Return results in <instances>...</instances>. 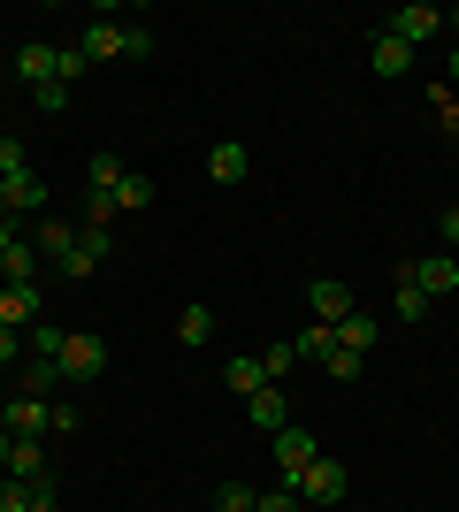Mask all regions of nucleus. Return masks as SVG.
<instances>
[{
  "label": "nucleus",
  "mask_w": 459,
  "mask_h": 512,
  "mask_svg": "<svg viewBox=\"0 0 459 512\" xmlns=\"http://www.w3.org/2000/svg\"><path fill=\"white\" fill-rule=\"evenodd\" d=\"M123 54H131V62H146V54H153V31H146V23H123Z\"/></svg>",
  "instance_id": "34"
},
{
  "label": "nucleus",
  "mask_w": 459,
  "mask_h": 512,
  "mask_svg": "<svg viewBox=\"0 0 459 512\" xmlns=\"http://www.w3.org/2000/svg\"><path fill=\"white\" fill-rule=\"evenodd\" d=\"M31 360V352H23V329H8V321H0V375H8V367H23Z\"/></svg>",
  "instance_id": "31"
},
{
  "label": "nucleus",
  "mask_w": 459,
  "mask_h": 512,
  "mask_svg": "<svg viewBox=\"0 0 459 512\" xmlns=\"http://www.w3.org/2000/svg\"><path fill=\"white\" fill-rule=\"evenodd\" d=\"M77 54H85V62H115V54H123V23H85V39H77Z\"/></svg>",
  "instance_id": "16"
},
{
  "label": "nucleus",
  "mask_w": 459,
  "mask_h": 512,
  "mask_svg": "<svg viewBox=\"0 0 459 512\" xmlns=\"http://www.w3.org/2000/svg\"><path fill=\"white\" fill-rule=\"evenodd\" d=\"M54 367H62L69 390H85V383H100V375H108V344L92 337V329H69V337H62V360H54Z\"/></svg>",
  "instance_id": "1"
},
{
  "label": "nucleus",
  "mask_w": 459,
  "mask_h": 512,
  "mask_svg": "<svg viewBox=\"0 0 459 512\" xmlns=\"http://www.w3.org/2000/svg\"><path fill=\"white\" fill-rule=\"evenodd\" d=\"M46 390H69V383H62V367H54V360H23L16 398H46Z\"/></svg>",
  "instance_id": "19"
},
{
  "label": "nucleus",
  "mask_w": 459,
  "mask_h": 512,
  "mask_svg": "<svg viewBox=\"0 0 459 512\" xmlns=\"http://www.w3.org/2000/svg\"><path fill=\"white\" fill-rule=\"evenodd\" d=\"M85 176H92V192H100V199H115V184H123L131 169H123L115 153H92V161H85Z\"/></svg>",
  "instance_id": "23"
},
{
  "label": "nucleus",
  "mask_w": 459,
  "mask_h": 512,
  "mask_svg": "<svg viewBox=\"0 0 459 512\" xmlns=\"http://www.w3.org/2000/svg\"><path fill=\"white\" fill-rule=\"evenodd\" d=\"M0 428H8V436H46V428H54V398H16V406L0 413Z\"/></svg>",
  "instance_id": "12"
},
{
  "label": "nucleus",
  "mask_w": 459,
  "mask_h": 512,
  "mask_svg": "<svg viewBox=\"0 0 459 512\" xmlns=\"http://www.w3.org/2000/svg\"><path fill=\"white\" fill-rule=\"evenodd\" d=\"M222 383L238 390V398H253V390H268V375H261V360H230V375Z\"/></svg>",
  "instance_id": "28"
},
{
  "label": "nucleus",
  "mask_w": 459,
  "mask_h": 512,
  "mask_svg": "<svg viewBox=\"0 0 459 512\" xmlns=\"http://www.w3.org/2000/svg\"><path fill=\"white\" fill-rule=\"evenodd\" d=\"M8 474H16V482H54V474H46V436H16V444H8Z\"/></svg>",
  "instance_id": "14"
},
{
  "label": "nucleus",
  "mask_w": 459,
  "mask_h": 512,
  "mask_svg": "<svg viewBox=\"0 0 459 512\" xmlns=\"http://www.w3.org/2000/svg\"><path fill=\"white\" fill-rule=\"evenodd\" d=\"M39 245H31V237H16V245H8V253H0V283H39Z\"/></svg>",
  "instance_id": "17"
},
{
  "label": "nucleus",
  "mask_w": 459,
  "mask_h": 512,
  "mask_svg": "<svg viewBox=\"0 0 459 512\" xmlns=\"http://www.w3.org/2000/svg\"><path fill=\"white\" fill-rule=\"evenodd\" d=\"M368 69L375 77H414V46H398L391 31H375L368 39Z\"/></svg>",
  "instance_id": "13"
},
{
  "label": "nucleus",
  "mask_w": 459,
  "mask_h": 512,
  "mask_svg": "<svg viewBox=\"0 0 459 512\" xmlns=\"http://www.w3.org/2000/svg\"><path fill=\"white\" fill-rule=\"evenodd\" d=\"M291 367H299L291 344H268V352H261V375H268V383H291Z\"/></svg>",
  "instance_id": "29"
},
{
  "label": "nucleus",
  "mask_w": 459,
  "mask_h": 512,
  "mask_svg": "<svg viewBox=\"0 0 459 512\" xmlns=\"http://www.w3.org/2000/svg\"><path fill=\"white\" fill-rule=\"evenodd\" d=\"M291 490H299V505H345V497H352V482H345V467H337V459L322 451V459H314V467H306L299 482H291Z\"/></svg>",
  "instance_id": "3"
},
{
  "label": "nucleus",
  "mask_w": 459,
  "mask_h": 512,
  "mask_svg": "<svg viewBox=\"0 0 459 512\" xmlns=\"http://www.w3.org/2000/svg\"><path fill=\"white\" fill-rule=\"evenodd\" d=\"M31 512H62V490H54V482H31Z\"/></svg>",
  "instance_id": "36"
},
{
  "label": "nucleus",
  "mask_w": 459,
  "mask_h": 512,
  "mask_svg": "<svg viewBox=\"0 0 459 512\" xmlns=\"http://www.w3.org/2000/svg\"><path fill=\"white\" fill-rule=\"evenodd\" d=\"M16 77L31 92H46V85H62V46H46V39H31V46H16Z\"/></svg>",
  "instance_id": "5"
},
{
  "label": "nucleus",
  "mask_w": 459,
  "mask_h": 512,
  "mask_svg": "<svg viewBox=\"0 0 459 512\" xmlns=\"http://www.w3.org/2000/svg\"><path fill=\"white\" fill-rule=\"evenodd\" d=\"M0 69H8V62H0Z\"/></svg>",
  "instance_id": "43"
},
{
  "label": "nucleus",
  "mask_w": 459,
  "mask_h": 512,
  "mask_svg": "<svg viewBox=\"0 0 459 512\" xmlns=\"http://www.w3.org/2000/svg\"><path fill=\"white\" fill-rule=\"evenodd\" d=\"M62 337H69V329H54V321H31V329H23V352H31V360H62Z\"/></svg>",
  "instance_id": "21"
},
{
  "label": "nucleus",
  "mask_w": 459,
  "mask_h": 512,
  "mask_svg": "<svg viewBox=\"0 0 459 512\" xmlns=\"http://www.w3.org/2000/svg\"><path fill=\"white\" fill-rule=\"evenodd\" d=\"M406 276H414L429 299H452V291H459V253H429V260H414Z\"/></svg>",
  "instance_id": "8"
},
{
  "label": "nucleus",
  "mask_w": 459,
  "mask_h": 512,
  "mask_svg": "<svg viewBox=\"0 0 459 512\" xmlns=\"http://www.w3.org/2000/svg\"><path fill=\"white\" fill-rule=\"evenodd\" d=\"M253 512H299V490H261V505Z\"/></svg>",
  "instance_id": "35"
},
{
  "label": "nucleus",
  "mask_w": 459,
  "mask_h": 512,
  "mask_svg": "<svg viewBox=\"0 0 459 512\" xmlns=\"http://www.w3.org/2000/svg\"><path fill=\"white\" fill-rule=\"evenodd\" d=\"M16 237H23V230H16V222H8V214H0V253H8V245H16Z\"/></svg>",
  "instance_id": "38"
},
{
  "label": "nucleus",
  "mask_w": 459,
  "mask_h": 512,
  "mask_svg": "<svg viewBox=\"0 0 459 512\" xmlns=\"http://www.w3.org/2000/svg\"><path fill=\"white\" fill-rule=\"evenodd\" d=\"M444 31H459V8H452V16H444Z\"/></svg>",
  "instance_id": "41"
},
{
  "label": "nucleus",
  "mask_w": 459,
  "mask_h": 512,
  "mask_svg": "<svg viewBox=\"0 0 459 512\" xmlns=\"http://www.w3.org/2000/svg\"><path fill=\"white\" fill-rule=\"evenodd\" d=\"M108 207H115V214H123V207H153V176H138V169H131L123 184H115V199H108Z\"/></svg>",
  "instance_id": "26"
},
{
  "label": "nucleus",
  "mask_w": 459,
  "mask_h": 512,
  "mask_svg": "<svg viewBox=\"0 0 459 512\" xmlns=\"http://www.w3.org/2000/svg\"><path fill=\"white\" fill-rule=\"evenodd\" d=\"M207 337H215V306L192 299L184 314H176V344H207Z\"/></svg>",
  "instance_id": "20"
},
{
  "label": "nucleus",
  "mask_w": 459,
  "mask_h": 512,
  "mask_svg": "<svg viewBox=\"0 0 459 512\" xmlns=\"http://www.w3.org/2000/svg\"><path fill=\"white\" fill-rule=\"evenodd\" d=\"M322 367H329V383H360V375H368V352H345V344H337Z\"/></svg>",
  "instance_id": "27"
},
{
  "label": "nucleus",
  "mask_w": 459,
  "mask_h": 512,
  "mask_svg": "<svg viewBox=\"0 0 459 512\" xmlns=\"http://www.w3.org/2000/svg\"><path fill=\"white\" fill-rule=\"evenodd\" d=\"M375 337H383V329H375L368 314H345V321H337V344H345V352H375Z\"/></svg>",
  "instance_id": "24"
},
{
  "label": "nucleus",
  "mask_w": 459,
  "mask_h": 512,
  "mask_svg": "<svg viewBox=\"0 0 459 512\" xmlns=\"http://www.w3.org/2000/svg\"><path fill=\"white\" fill-rule=\"evenodd\" d=\"M291 352H299V360H329V352H337V329H329V321H314V329H299V337H291Z\"/></svg>",
  "instance_id": "22"
},
{
  "label": "nucleus",
  "mask_w": 459,
  "mask_h": 512,
  "mask_svg": "<svg viewBox=\"0 0 459 512\" xmlns=\"http://www.w3.org/2000/svg\"><path fill=\"white\" fill-rule=\"evenodd\" d=\"M0 512H31V482H16V474H0Z\"/></svg>",
  "instance_id": "33"
},
{
  "label": "nucleus",
  "mask_w": 459,
  "mask_h": 512,
  "mask_svg": "<svg viewBox=\"0 0 459 512\" xmlns=\"http://www.w3.org/2000/svg\"><path fill=\"white\" fill-rule=\"evenodd\" d=\"M306 314L337 329V321H345V314H360V306H352V291H345L337 276H314V283H306Z\"/></svg>",
  "instance_id": "6"
},
{
  "label": "nucleus",
  "mask_w": 459,
  "mask_h": 512,
  "mask_svg": "<svg viewBox=\"0 0 459 512\" xmlns=\"http://www.w3.org/2000/svg\"><path fill=\"white\" fill-rule=\"evenodd\" d=\"M0 207H8V176H0Z\"/></svg>",
  "instance_id": "42"
},
{
  "label": "nucleus",
  "mask_w": 459,
  "mask_h": 512,
  "mask_svg": "<svg viewBox=\"0 0 459 512\" xmlns=\"http://www.w3.org/2000/svg\"><path fill=\"white\" fill-rule=\"evenodd\" d=\"M8 444H16V436H8V428H0V474H8Z\"/></svg>",
  "instance_id": "39"
},
{
  "label": "nucleus",
  "mask_w": 459,
  "mask_h": 512,
  "mask_svg": "<svg viewBox=\"0 0 459 512\" xmlns=\"http://www.w3.org/2000/svg\"><path fill=\"white\" fill-rule=\"evenodd\" d=\"M31 245H39V260H46V268H62V260L77 253V230H69L62 214H39V230H31Z\"/></svg>",
  "instance_id": "9"
},
{
  "label": "nucleus",
  "mask_w": 459,
  "mask_h": 512,
  "mask_svg": "<svg viewBox=\"0 0 459 512\" xmlns=\"http://www.w3.org/2000/svg\"><path fill=\"white\" fill-rule=\"evenodd\" d=\"M383 31H391L398 46H414V54H421V46L444 31V8H429V0H414V8H391V16H383Z\"/></svg>",
  "instance_id": "4"
},
{
  "label": "nucleus",
  "mask_w": 459,
  "mask_h": 512,
  "mask_svg": "<svg viewBox=\"0 0 459 512\" xmlns=\"http://www.w3.org/2000/svg\"><path fill=\"white\" fill-rule=\"evenodd\" d=\"M261 505V490H245V482H222L215 490V512H253Z\"/></svg>",
  "instance_id": "30"
},
{
  "label": "nucleus",
  "mask_w": 459,
  "mask_h": 512,
  "mask_svg": "<svg viewBox=\"0 0 459 512\" xmlns=\"http://www.w3.org/2000/svg\"><path fill=\"white\" fill-rule=\"evenodd\" d=\"M429 306H437V299H429L414 276H398V321H414V329H421V321H429Z\"/></svg>",
  "instance_id": "25"
},
{
  "label": "nucleus",
  "mask_w": 459,
  "mask_h": 512,
  "mask_svg": "<svg viewBox=\"0 0 459 512\" xmlns=\"http://www.w3.org/2000/svg\"><path fill=\"white\" fill-rule=\"evenodd\" d=\"M268 451H276V467H284V490L299 482L306 467H314V459H322V444H314V428H299V421H291V428H276V436H268Z\"/></svg>",
  "instance_id": "2"
},
{
  "label": "nucleus",
  "mask_w": 459,
  "mask_h": 512,
  "mask_svg": "<svg viewBox=\"0 0 459 512\" xmlns=\"http://www.w3.org/2000/svg\"><path fill=\"white\" fill-rule=\"evenodd\" d=\"M0 321H8V329H31V321H39V283H8V291H0Z\"/></svg>",
  "instance_id": "15"
},
{
  "label": "nucleus",
  "mask_w": 459,
  "mask_h": 512,
  "mask_svg": "<svg viewBox=\"0 0 459 512\" xmlns=\"http://www.w3.org/2000/svg\"><path fill=\"white\" fill-rule=\"evenodd\" d=\"M444 77H452V85H459V46H452V69H444Z\"/></svg>",
  "instance_id": "40"
},
{
  "label": "nucleus",
  "mask_w": 459,
  "mask_h": 512,
  "mask_svg": "<svg viewBox=\"0 0 459 512\" xmlns=\"http://www.w3.org/2000/svg\"><path fill=\"white\" fill-rule=\"evenodd\" d=\"M46 207H54V199H46V176H39V169L8 176V207H0L8 222H16V214H46Z\"/></svg>",
  "instance_id": "10"
},
{
  "label": "nucleus",
  "mask_w": 459,
  "mask_h": 512,
  "mask_svg": "<svg viewBox=\"0 0 459 512\" xmlns=\"http://www.w3.org/2000/svg\"><path fill=\"white\" fill-rule=\"evenodd\" d=\"M31 169V146H23V138H0V176H23Z\"/></svg>",
  "instance_id": "32"
},
{
  "label": "nucleus",
  "mask_w": 459,
  "mask_h": 512,
  "mask_svg": "<svg viewBox=\"0 0 459 512\" xmlns=\"http://www.w3.org/2000/svg\"><path fill=\"white\" fill-rule=\"evenodd\" d=\"M108 268V222H85L77 230V253L62 260V276H100Z\"/></svg>",
  "instance_id": "7"
},
{
  "label": "nucleus",
  "mask_w": 459,
  "mask_h": 512,
  "mask_svg": "<svg viewBox=\"0 0 459 512\" xmlns=\"http://www.w3.org/2000/svg\"><path fill=\"white\" fill-rule=\"evenodd\" d=\"M207 176H215V184H245V176H253V153L245 146H215L207 153Z\"/></svg>",
  "instance_id": "18"
},
{
  "label": "nucleus",
  "mask_w": 459,
  "mask_h": 512,
  "mask_svg": "<svg viewBox=\"0 0 459 512\" xmlns=\"http://www.w3.org/2000/svg\"><path fill=\"white\" fill-rule=\"evenodd\" d=\"M245 413H253V428H261V436H276V428H291V398H284V383L253 390V398H245Z\"/></svg>",
  "instance_id": "11"
},
{
  "label": "nucleus",
  "mask_w": 459,
  "mask_h": 512,
  "mask_svg": "<svg viewBox=\"0 0 459 512\" xmlns=\"http://www.w3.org/2000/svg\"><path fill=\"white\" fill-rule=\"evenodd\" d=\"M437 237H444V245H459V207H444V222H437Z\"/></svg>",
  "instance_id": "37"
}]
</instances>
